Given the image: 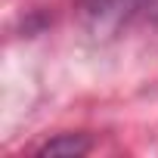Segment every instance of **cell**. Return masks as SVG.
<instances>
[{"mask_svg": "<svg viewBox=\"0 0 158 158\" xmlns=\"http://www.w3.org/2000/svg\"><path fill=\"white\" fill-rule=\"evenodd\" d=\"M90 136H84V133H59V136H53L50 143H44L40 146V158H59V155H65V158H77V155H87L90 152Z\"/></svg>", "mask_w": 158, "mask_h": 158, "instance_id": "1", "label": "cell"}]
</instances>
